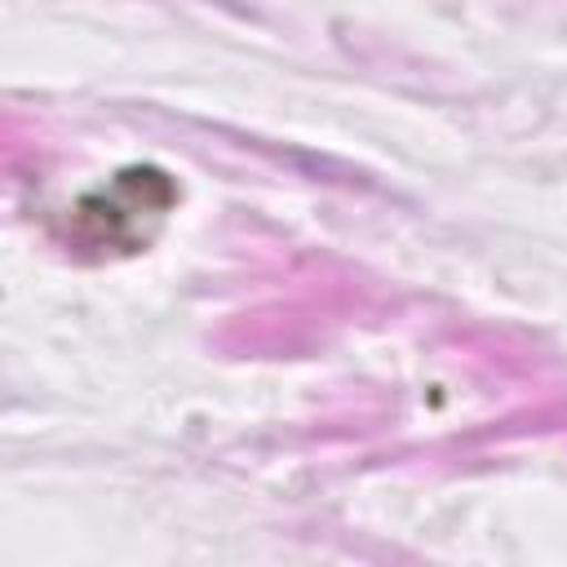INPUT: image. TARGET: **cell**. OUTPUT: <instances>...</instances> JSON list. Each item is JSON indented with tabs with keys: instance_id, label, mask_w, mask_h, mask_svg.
Returning a JSON list of instances; mask_svg holds the SVG:
<instances>
[{
	"instance_id": "obj_1",
	"label": "cell",
	"mask_w": 567,
	"mask_h": 567,
	"mask_svg": "<svg viewBox=\"0 0 567 567\" xmlns=\"http://www.w3.org/2000/svg\"><path fill=\"white\" fill-rule=\"evenodd\" d=\"M173 204V186L164 182V173L151 168H128L111 182V190H97L93 199H84L75 208V221H84V244L102 248V244H137L146 239L142 221H159L164 208Z\"/></svg>"
}]
</instances>
